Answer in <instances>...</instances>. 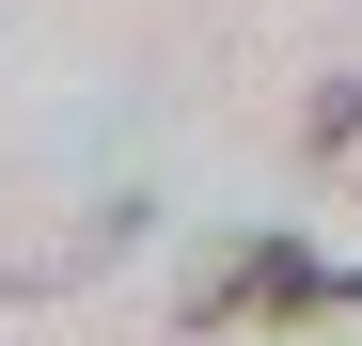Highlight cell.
<instances>
[{"label":"cell","mask_w":362,"mask_h":346,"mask_svg":"<svg viewBox=\"0 0 362 346\" xmlns=\"http://www.w3.org/2000/svg\"><path fill=\"white\" fill-rule=\"evenodd\" d=\"M252 315H362V268L299 252V237H252V252H221L189 283V330H252Z\"/></svg>","instance_id":"cell-1"}]
</instances>
